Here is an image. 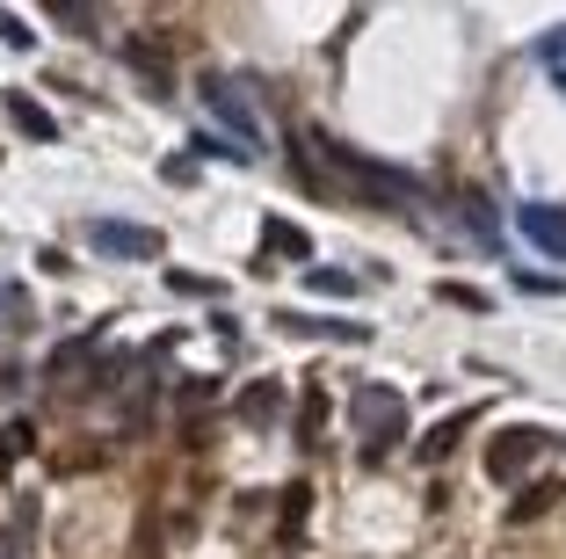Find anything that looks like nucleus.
Listing matches in <instances>:
<instances>
[{
	"instance_id": "nucleus-1",
	"label": "nucleus",
	"mask_w": 566,
	"mask_h": 559,
	"mask_svg": "<svg viewBox=\"0 0 566 559\" xmlns=\"http://www.w3.org/2000/svg\"><path fill=\"white\" fill-rule=\"evenodd\" d=\"M356 458H385V451L400 444L407 436V400L392 393V385H364V393H356Z\"/></svg>"
},
{
	"instance_id": "nucleus-2",
	"label": "nucleus",
	"mask_w": 566,
	"mask_h": 559,
	"mask_svg": "<svg viewBox=\"0 0 566 559\" xmlns=\"http://www.w3.org/2000/svg\"><path fill=\"white\" fill-rule=\"evenodd\" d=\"M552 428L537 422H516V428H501L494 444H486V479H501V487H516L523 473H537V458H552Z\"/></svg>"
},
{
	"instance_id": "nucleus-3",
	"label": "nucleus",
	"mask_w": 566,
	"mask_h": 559,
	"mask_svg": "<svg viewBox=\"0 0 566 559\" xmlns=\"http://www.w3.org/2000/svg\"><path fill=\"white\" fill-rule=\"evenodd\" d=\"M197 95L211 102V116L233 132L240 153H262V124H254V95L233 81V73H197Z\"/></svg>"
},
{
	"instance_id": "nucleus-4",
	"label": "nucleus",
	"mask_w": 566,
	"mask_h": 559,
	"mask_svg": "<svg viewBox=\"0 0 566 559\" xmlns=\"http://www.w3.org/2000/svg\"><path fill=\"white\" fill-rule=\"evenodd\" d=\"M87 247H95V255H109V262H160V255H167V232L132 226V218H95V226H87Z\"/></svg>"
},
{
	"instance_id": "nucleus-5",
	"label": "nucleus",
	"mask_w": 566,
	"mask_h": 559,
	"mask_svg": "<svg viewBox=\"0 0 566 559\" xmlns=\"http://www.w3.org/2000/svg\"><path fill=\"white\" fill-rule=\"evenodd\" d=\"M516 226H523V240H531L537 255L566 262V211H559V204H523V211H516Z\"/></svg>"
},
{
	"instance_id": "nucleus-6",
	"label": "nucleus",
	"mask_w": 566,
	"mask_h": 559,
	"mask_svg": "<svg viewBox=\"0 0 566 559\" xmlns=\"http://www.w3.org/2000/svg\"><path fill=\"white\" fill-rule=\"evenodd\" d=\"M276 334H319V342H370V328H356V320H319V313H291V306L276 313Z\"/></svg>"
},
{
	"instance_id": "nucleus-7",
	"label": "nucleus",
	"mask_w": 566,
	"mask_h": 559,
	"mask_svg": "<svg viewBox=\"0 0 566 559\" xmlns=\"http://www.w3.org/2000/svg\"><path fill=\"white\" fill-rule=\"evenodd\" d=\"M8 124H15L22 138H36V146H59V116H51L36 95H15V87H8Z\"/></svg>"
},
{
	"instance_id": "nucleus-8",
	"label": "nucleus",
	"mask_w": 566,
	"mask_h": 559,
	"mask_svg": "<svg viewBox=\"0 0 566 559\" xmlns=\"http://www.w3.org/2000/svg\"><path fill=\"white\" fill-rule=\"evenodd\" d=\"M269 255H276V262H305V255H313V232H298L291 226V218H269Z\"/></svg>"
},
{
	"instance_id": "nucleus-9",
	"label": "nucleus",
	"mask_w": 566,
	"mask_h": 559,
	"mask_svg": "<svg viewBox=\"0 0 566 559\" xmlns=\"http://www.w3.org/2000/svg\"><path fill=\"white\" fill-rule=\"evenodd\" d=\"M472 428V414H450V422H436L429 436H421V465H443L450 451H458V436Z\"/></svg>"
},
{
	"instance_id": "nucleus-10",
	"label": "nucleus",
	"mask_w": 566,
	"mask_h": 559,
	"mask_svg": "<svg viewBox=\"0 0 566 559\" xmlns=\"http://www.w3.org/2000/svg\"><path fill=\"white\" fill-rule=\"evenodd\" d=\"M240 422H248V428H269V422H276V385H248V393H240Z\"/></svg>"
},
{
	"instance_id": "nucleus-11",
	"label": "nucleus",
	"mask_w": 566,
	"mask_h": 559,
	"mask_svg": "<svg viewBox=\"0 0 566 559\" xmlns=\"http://www.w3.org/2000/svg\"><path fill=\"white\" fill-rule=\"evenodd\" d=\"M305 516H313V487H283V545H298Z\"/></svg>"
},
{
	"instance_id": "nucleus-12",
	"label": "nucleus",
	"mask_w": 566,
	"mask_h": 559,
	"mask_svg": "<svg viewBox=\"0 0 566 559\" xmlns=\"http://www.w3.org/2000/svg\"><path fill=\"white\" fill-rule=\"evenodd\" d=\"M537 59H545V73H552V81L566 87V22H559V30H545V44H537Z\"/></svg>"
},
{
	"instance_id": "nucleus-13",
	"label": "nucleus",
	"mask_w": 566,
	"mask_h": 559,
	"mask_svg": "<svg viewBox=\"0 0 566 559\" xmlns=\"http://www.w3.org/2000/svg\"><path fill=\"white\" fill-rule=\"evenodd\" d=\"M545 509H552V487H531V494L516 501V509H509V524H537Z\"/></svg>"
},
{
	"instance_id": "nucleus-14",
	"label": "nucleus",
	"mask_w": 566,
	"mask_h": 559,
	"mask_svg": "<svg viewBox=\"0 0 566 559\" xmlns=\"http://www.w3.org/2000/svg\"><path fill=\"white\" fill-rule=\"evenodd\" d=\"M22 451H30V428H0V473H15V458H22Z\"/></svg>"
},
{
	"instance_id": "nucleus-15",
	"label": "nucleus",
	"mask_w": 566,
	"mask_h": 559,
	"mask_svg": "<svg viewBox=\"0 0 566 559\" xmlns=\"http://www.w3.org/2000/svg\"><path fill=\"white\" fill-rule=\"evenodd\" d=\"M167 291H182V298H218L211 277H189V269H167Z\"/></svg>"
},
{
	"instance_id": "nucleus-16",
	"label": "nucleus",
	"mask_w": 566,
	"mask_h": 559,
	"mask_svg": "<svg viewBox=\"0 0 566 559\" xmlns=\"http://www.w3.org/2000/svg\"><path fill=\"white\" fill-rule=\"evenodd\" d=\"M319 422H327V407H319V393H305V407H298V436L305 444H319Z\"/></svg>"
},
{
	"instance_id": "nucleus-17",
	"label": "nucleus",
	"mask_w": 566,
	"mask_h": 559,
	"mask_svg": "<svg viewBox=\"0 0 566 559\" xmlns=\"http://www.w3.org/2000/svg\"><path fill=\"white\" fill-rule=\"evenodd\" d=\"M0 37H8L15 51H30V44H36V37H30V22H22V15H8V8H0Z\"/></svg>"
},
{
	"instance_id": "nucleus-18",
	"label": "nucleus",
	"mask_w": 566,
	"mask_h": 559,
	"mask_svg": "<svg viewBox=\"0 0 566 559\" xmlns=\"http://www.w3.org/2000/svg\"><path fill=\"white\" fill-rule=\"evenodd\" d=\"M124 59H138V73H146V81H153V87H167V66H160V59H153V51H146V44H132V51H124Z\"/></svg>"
},
{
	"instance_id": "nucleus-19",
	"label": "nucleus",
	"mask_w": 566,
	"mask_h": 559,
	"mask_svg": "<svg viewBox=\"0 0 566 559\" xmlns=\"http://www.w3.org/2000/svg\"><path fill=\"white\" fill-rule=\"evenodd\" d=\"M51 22H59V30H95V15H87V8H66V0L51 8Z\"/></svg>"
},
{
	"instance_id": "nucleus-20",
	"label": "nucleus",
	"mask_w": 566,
	"mask_h": 559,
	"mask_svg": "<svg viewBox=\"0 0 566 559\" xmlns=\"http://www.w3.org/2000/svg\"><path fill=\"white\" fill-rule=\"evenodd\" d=\"M516 283H523V291H537V298H559V291H566V283H559V277H531V269H523V277H516Z\"/></svg>"
},
{
	"instance_id": "nucleus-21",
	"label": "nucleus",
	"mask_w": 566,
	"mask_h": 559,
	"mask_svg": "<svg viewBox=\"0 0 566 559\" xmlns=\"http://www.w3.org/2000/svg\"><path fill=\"white\" fill-rule=\"evenodd\" d=\"M167 182H197V153H175V161H167Z\"/></svg>"
}]
</instances>
